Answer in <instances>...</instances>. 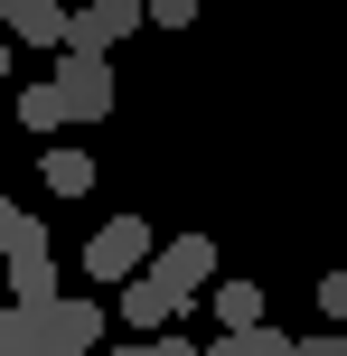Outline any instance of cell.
<instances>
[{
	"label": "cell",
	"mask_w": 347,
	"mask_h": 356,
	"mask_svg": "<svg viewBox=\"0 0 347 356\" xmlns=\"http://www.w3.org/2000/svg\"><path fill=\"white\" fill-rule=\"evenodd\" d=\"M38 253H47V225L19 197H0V263H38Z\"/></svg>",
	"instance_id": "cell-8"
},
{
	"label": "cell",
	"mask_w": 347,
	"mask_h": 356,
	"mask_svg": "<svg viewBox=\"0 0 347 356\" xmlns=\"http://www.w3.org/2000/svg\"><path fill=\"white\" fill-rule=\"evenodd\" d=\"M66 10H85V0H66Z\"/></svg>",
	"instance_id": "cell-21"
},
{
	"label": "cell",
	"mask_w": 347,
	"mask_h": 356,
	"mask_svg": "<svg viewBox=\"0 0 347 356\" xmlns=\"http://www.w3.org/2000/svg\"><path fill=\"white\" fill-rule=\"evenodd\" d=\"M47 94L66 104V122H104V113H113V66L66 47V56H56V75H47Z\"/></svg>",
	"instance_id": "cell-2"
},
{
	"label": "cell",
	"mask_w": 347,
	"mask_h": 356,
	"mask_svg": "<svg viewBox=\"0 0 347 356\" xmlns=\"http://www.w3.org/2000/svg\"><path fill=\"white\" fill-rule=\"evenodd\" d=\"M207 356H300V338H282V328H225V338H207Z\"/></svg>",
	"instance_id": "cell-9"
},
{
	"label": "cell",
	"mask_w": 347,
	"mask_h": 356,
	"mask_svg": "<svg viewBox=\"0 0 347 356\" xmlns=\"http://www.w3.org/2000/svg\"><path fill=\"white\" fill-rule=\"evenodd\" d=\"M38 347L47 356H94L104 347V300H47L38 309Z\"/></svg>",
	"instance_id": "cell-4"
},
{
	"label": "cell",
	"mask_w": 347,
	"mask_h": 356,
	"mask_svg": "<svg viewBox=\"0 0 347 356\" xmlns=\"http://www.w3.org/2000/svg\"><path fill=\"white\" fill-rule=\"evenodd\" d=\"M216 328H263V282H216Z\"/></svg>",
	"instance_id": "cell-10"
},
{
	"label": "cell",
	"mask_w": 347,
	"mask_h": 356,
	"mask_svg": "<svg viewBox=\"0 0 347 356\" xmlns=\"http://www.w3.org/2000/svg\"><path fill=\"white\" fill-rule=\"evenodd\" d=\"M38 356H47V347H38Z\"/></svg>",
	"instance_id": "cell-22"
},
{
	"label": "cell",
	"mask_w": 347,
	"mask_h": 356,
	"mask_svg": "<svg viewBox=\"0 0 347 356\" xmlns=\"http://www.w3.org/2000/svg\"><path fill=\"white\" fill-rule=\"evenodd\" d=\"M0 356H38V309H0Z\"/></svg>",
	"instance_id": "cell-13"
},
{
	"label": "cell",
	"mask_w": 347,
	"mask_h": 356,
	"mask_svg": "<svg viewBox=\"0 0 347 356\" xmlns=\"http://www.w3.org/2000/svg\"><path fill=\"white\" fill-rule=\"evenodd\" d=\"M0 85H10V38H0Z\"/></svg>",
	"instance_id": "cell-20"
},
{
	"label": "cell",
	"mask_w": 347,
	"mask_h": 356,
	"mask_svg": "<svg viewBox=\"0 0 347 356\" xmlns=\"http://www.w3.org/2000/svg\"><path fill=\"white\" fill-rule=\"evenodd\" d=\"M150 356H207L197 338H150Z\"/></svg>",
	"instance_id": "cell-17"
},
{
	"label": "cell",
	"mask_w": 347,
	"mask_h": 356,
	"mask_svg": "<svg viewBox=\"0 0 347 356\" xmlns=\"http://www.w3.org/2000/svg\"><path fill=\"white\" fill-rule=\"evenodd\" d=\"M19 122H29V131H56V122H66V104H56L47 85H29V94H19Z\"/></svg>",
	"instance_id": "cell-14"
},
{
	"label": "cell",
	"mask_w": 347,
	"mask_h": 356,
	"mask_svg": "<svg viewBox=\"0 0 347 356\" xmlns=\"http://www.w3.org/2000/svg\"><path fill=\"white\" fill-rule=\"evenodd\" d=\"M150 253H160V234H150L141 216H113V225H94V244H85V272L122 291L131 272H150Z\"/></svg>",
	"instance_id": "cell-1"
},
{
	"label": "cell",
	"mask_w": 347,
	"mask_h": 356,
	"mask_svg": "<svg viewBox=\"0 0 347 356\" xmlns=\"http://www.w3.org/2000/svg\"><path fill=\"white\" fill-rule=\"evenodd\" d=\"M150 10V29H188V19H197V0H141Z\"/></svg>",
	"instance_id": "cell-15"
},
{
	"label": "cell",
	"mask_w": 347,
	"mask_h": 356,
	"mask_svg": "<svg viewBox=\"0 0 347 356\" xmlns=\"http://www.w3.org/2000/svg\"><path fill=\"white\" fill-rule=\"evenodd\" d=\"M104 356H150V338H113V347H104Z\"/></svg>",
	"instance_id": "cell-19"
},
{
	"label": "cell",
	"mask_w": 347,
	"mask_h": 356,
	"mask_svg": "<svg viewBox=\"0 0 347 356\" xmlns=\"http://www.w3.org/2000/svg\"><path fill=\"white\" fill-rule=\"evenodd\" d=\"M319 309H329V319H347V272H329V282H319Z\"/></svg>",
	"instance_id": "cell-16"
},
{
	"label": "cell",
	"mask_w": 347,
	"mask_h": 356,
	"mask_svg": "<svg viewBox=\"0 0 347 356\" xmlns=\"http://www.w3.org/2000/svg\"><path fill=\"white\" fill-rule=\"evenodd\" d=\"M300 356H347V338H300Z\"/></svg>",
	"instance_id": "cell-18"
},
{
	"label": "cell",
	"mask_w": 347,
	"mask_h": 356,
	"mask_svg": "<svg viewBox=\"0 0 347 356\" xmlns=\"http://www.w3.org/2000/svg\"><path fill=\"white\" fill-rule=\"evenodd\" d=\"M150 282L179 291V300H197V291L216 282V244H207V234H169V244L150 253Z\"/></svg>",
	"instance_id": "cell-6"
},
{
	"label": "cell",
	"mask_w": 347,
	"mask_h": 356,
	"mask_svg": "<svg viewBox=\"0 0 347 356\" xmlns=\"http://www.w3.org/2000/svg\"><path fill=\"white\" fill-rule=\"evenodd\" d=\"M141 29H150V10H141V0H85L66 47H75V56H113L122 38H141Z\"/></svg>",
	"instance_id": "cell-3"
},
{
	"label": "cell",
	"mask_w": 347,
	"mask_h": 356,
	"mask_svg": "<svg viewBox=\"0 0 347 356\" xmlns=\"http://www.w3.org/2000/svg\"><path fill=\"white\" fill-rule=\"evenodd\" d=\"M10 300L19 309H47L56 300V263H47V253H38V263H10Z\"/></svg>",
	"instance_id": "cell-12"
},
{
	"label": "cell",
	"mask_w": 347,
	"mask_h": 356,
	"mask_svg": "<svg viewBox=\"0 0 347 356\" xmlns=\"http://www.w3.org/2000/svg\"><path fill=\"white\" fill-rule=\"evenodd\" d=\"M38 188H56V197H85V188H94V160H85V150H47Z\"/></svg>",
	"instance_id": "cell-11"
},
{
	"label": "cell",
	"mask_w": 347,
	"mask_h": 356,
	"mask_svg": "<svg viewBox=\"0 0 347 356\" xmlns=\"http://www.w3.org/2000/svg\"><path fill=\"white\" fill-rule=\"evenodd\" d=\"M179 309H188V300H179V291H160L150 272H131V282H122V328H131V338H160Z\"/></svg>",
	"instance_id": "cell-7"
},
{
	"label": "cell",
	"mask_w": 347,
	"mask_h": 356,
	"mask_svg": "<svg viewBox=\"0 0 347 356\" xmlns=\"http://www.w3.org/2000/svg\"><path fill=\"white\" fill-rule=\"evenodd\" d=\"M0 38H10V47H56V56H66L75 10H66V0H0Z\"/></svg>",
	"instance_id": "cell-5"
}]
</instances>
